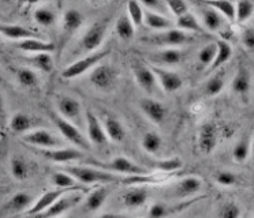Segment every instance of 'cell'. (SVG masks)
Returning <instances> with one entry per match:
<instances>
[{
    "label": "cell",
    "instance_id": "cell-53",
    "mask_svg": "<svg viewBox=\"0 0 254 218\" xmlns=\"http://www.w3.org/2000/svg\"><path fill=\"white\" fill-rule=\"evenodd\" d=\"M99 218H126V217H125V216H121V214H115V213H107V214H103V216Z\"/></svg>",
    "mask_w": 254,
    "mask_h": 218
},
{
    "label": "cell",
    "instance_id": "cell-41",
    "mask_svg": "<svg viewBox=\"0 0 254 218\" xmlns=\"http://www.w3.org/2000/svg\"><path fill=\"white\" fill-rule=\"evenodd\" d=\"M254 12V3L250 0H241L235 3V21L238 23H245L249 21Z\"/></svg>",
    "mask_w": 254,
    "mask_h": 218
},
{
    "label": "cell",
    "instance_id": "cell-3",
    "mask_svg": "<svg viewBox=\"0 0 254 218\" xmlns=\"http://www.w3.org/2000/svg\"><path fill=\"white\" fill-rule=\"evenodd\" d=\"M93 166L111 172V173H119L125 174V176H144V174H149V169L141 166L138 164H135L131 160L127 157H116L112 158L111 161L103 163V161H93L92 163Z\"/></svg>",
    "mask_w": 254,
    "mask_h": 218
},
{
    "label": "cell",
    "instance_id": "cell-42",
    "mask_svg": "<svg viewBox=\"0 0 254 218\" xmlns=\"http://www.w3.org/2000/svg\"><path fill=\"white\" fill-rule=\"evenodd\" d=\"M183 166L182 160L179 158H168V160H161L153 164V168L159 173H177Z\"/></svg>",
    "mask_w": 254,
    "mask_h": 218
},
{
    "label": "cell",
    "instance_id": "cell-27",
    "mask_svg": "<svg viewBox=\"0 0 254 218\" xmlns=\"http://www.w3.org/2000/svg\"><path fill=\"white\" fill-rule=\"evenodd\" d=\"M144 23L146 26L155 30V32H166L174 27L172 22L170 18H167L166 15H161V14H156L152 11L145 10L144 15Z\"/></svg>",
    "mask_w": 254,
    "mask_h": 218
},
{
    "label": "cell",
    "instance_id": "cell-47",
    "mask_svg": "<svg viewBox=\"0 0 254 218\" xmlns=\"http://www.w3.org/2000/svg\"><path fill=\"white\" fill-rule=\"evenodd\" d=\"M216 44L210 43L208 45H205L204 48L199 51L198 54V61L201 63L202 65H209L213 63V60H215V56H216Z\"/></svg>",
    "mask_w": 254,
    "mask_h": 218
},
{
    "label": "cell",
    "instance_id": "cell-38",
    "mask_svg": "<svg viewBox=\"0 0 254 218\" xmlns=\"http://www.w3.org/2000/svg\"><path fill=\"white\" fill-rule=\"evenodd\" d=\"M51 181L55 185V188H79V187H83V185H79V183L72 176L63 172V170L54 172L51 174Z\"/></svg>",
    "mask_w": 254,
    "mask_h": 218
},
{
    "label": "cell",
    "instance_id": "cell-22",
    "mask_svg": "<svg viewBox=\"0 0 254 218\" xmlns=\"http://www.w3.org/2000/svg\"><path fill=\"white\" fill-rule=\"evenodd\" d=\"M201 18H202V26L205 30H208L210 33H219L221 32L224 26H226V19L223 16L215 11L213 8H210L208 5H205L204 3H201Z\"/></svg>",
    "mask_w": 254,
    "mask_h": 218
},
{
    "label": "cell",
    "instance_id": "cell-33",
    "mask_svg": "<svg viewBox=\"0 0 254 218\" xmlns=\"http://www.w3.org/2000/svg\"><path fill=\"white\" fill-rule=\"evenodd\" d=\"M108 194H110V190L107 187H99V188L92 191L88 195V198H86V202H85L86 209H88L89 212L99 210L100 207L104 205V202L107 201Z\"/></svg>",
    "mask_w": 254,
    "mask_h": 218
},
{
    "label": "cell",
    "instance_id": "cell-37",
    "mask_svg": "<svg viewBox=\"0 0 254 218\" xmlns=\"http://www.w3.org/2000/svg\"><path fill=\"white\" fill-rule=\"evenodd\" d=\"M141 145L145 152L149 153V154H157L161 150L163 146V139L157 132L149 131V132H145L142 139H141Z\"/></svg>",
    "mask_w": 254,
    "mask_h": 218
},
{
    "label": "cell",
    "instance_id": "cell-18",
    "mask_svg": "<svg viewBox=\"0 0 254 218\" xmlns=\"http://www.w3.org/2000/svg\"><path fill=\"white\" fill-rule=\"evenodd\" d=\"M231 89L234 94L239 98H242L245 103L249 101V94H250V89H252V75H250V71L246 67L241 65L238 68L237 74L232 79Z\"/></svg>",
    "mask_w": 254,
    "mask_h": 218
},
{
    "label": "cell",
    "instance_id": "cell-6",
    "mask_svg": "<svg viewBox=\"0 0 254 218\" xmlns=\"http://www.w3.org/2000/svg\"><path fill=\"white\" fill-rule=\"evenodd\" d=\"M190 40L189 33H185L179 30L177 27H172L170 30L166 32L156 33L153 36H148V37L142 38V41L146 43L148 45H153V47H161V48H177L179 45L186 44Z\"/></svg>",
    "mask_w": 254,
    "mask_h": 218
},
{
    "label": "cell",
    "instance_id": "cell-48",
    "mask_svg": "<svg viewBox=\"0 0 254 218\" xmlns=\"http://www.w3.org/2000/svg\"><path fill=\"white\" fill-rule=\"evenodd\" d=\"M216 183L221 187H234L238 184V176L235 173H232L230 170H221L217 172L215 176Z\"/></svg>",
    "mask_w": 254,
    "mask_h": 218
},
{
    "label": "cell",
    "instance_id": "cell-29",
    "mask_svg": "<svg viewBox=\"0 0 254 218\" xmlns=\"http://www.w3.org/2000/svg\"><path fill=\"white\" fill-rule=\"evenodd\" d=\"M33 205V198L28 192H17L8 199L6 203V209L8 213H21L26 209H30Z\"/></svg>",
    "mask_w": 254,
    "mask_h": 218
},
{
    "label": "cell",
    "instance_id": "cell-11",
    "mask_svg": "<svg viewBox=\"0 0 254 218\" xmlns=\"http://www.w3.org/2000/svg\"><path fill=\"white\" fill-rule=\"evenodd\" d=\"M39 154H41L45 160L56 164L75 163L83 158V152L74 149V147H58V149H40Z\"/></svg>",
    "mask_w": 254,
    "mask_h": 218
},
{
    "label": "cell",
    "instance_id": "cell-45",
    "mask_svg": "<svg viewBox=\"0 0 254 218\" xmlns=\"http://www.w3.org/2000/svg\"><path fill=\"white\" fill-rule=\"evenodd\" d=\"M17 81L19 85L26 89H34L39 85V76L34 71L29 68H19L17 71Z\"/></svg>",
    "mask_w": 254,
    "mask_h": 218
},
{
    "label": "cell",
    "instance_id": "cell-23",
    "mask_svg": "<svg viewBox=\"0 0 254 218\" xmlns=\"http://www.w3.org/2000/svg\"><path fill=\"white\" fill-rule=\"evenodd\" d=\"M202 188V181L195 176H189L185 177L181 181H178L177 184L174 185V195L175 198H190L198 194Z\"/></svg>",
    "mask_w": 254,
    "mask_h": 218
},
{
    "label": "cell",
    "instance_id": "cell-12",
    "mask_svg": "<svg viewBox=\"0 0 254 218\" xmlns=\"http://www.w3.org/2000/svg\"><path fill=\"white\" fill-rule=\"evenodd\" d=\"M85 120H86V130H88V141L90 142V145L105 146L110 139H108V136L105 134L104 125L100 123L97 116L92 110H86Z\"/></svg>",
    "mask_w": 254,
    "mask_h": 218
},
{
    "label": "cell",
    "instance_id": "cell-1",
    "mask_svg": "<svg viewBox=\"0 0 254 218\" xmlns=\"http://www.w3.org/2000/svg\"><path fill=\"white\" fill-rule=\"evenodd\" d=\"M63 172H66L81 184H110L119 181V174H114L97 166H81V165H70L63 166Z\"/></svg>",
    "mask_w": 254,
    "mask_h": 218
},
{
    "label": "cell",
    "instance_id": "cell-57",
    "mask_svg": "<svg viewBox=\"0 0 254 218\" xmlns=\"http://www.w3.org/2000/svg\"><path fill=\"white\" fill-rule=\"evenodd\" d=\"M62 218H64V217H62Z\"/></svg>",
    "mask_w": 254,
    "mask_h": 218
},
{
    "label": "cell",
    "instance_id": "cell-51",
    "mask_svg": "<svg viewBox=\"0 0 254 218\" xmlns=\"http://www.w3.org/2000/svg\"><path fill=\"white\" fill-rule=\"evenodd\" d=\"M172 213L170 206H167L164 203H155L152 205L148 213V218H166Z\"/></svg>",
    "mask_w": 254,
    "mask_h": 218
},
{
    "label": "cell",
    "instance_id": "cell-44",
    "mask_svg": "<svg viewBox=\"0 0 254 218\" xmlns=\"http://www.w3.org/2000/svg\"><path fill=\"white\" fill-rule=\"evenodd\" d=\"M250 139L248 136H243L241 141L232 149V158L237 163H245L250 156Z\"/></svg>",
    "mask_w": 254,
    "mask_h": 218
},
{
    "label": "cell",
    "instance_id": "cell-56",
    "mask_svg": "<svg viewBox=\"0 0 254 218\" xmlns=\"http://www.w3.org/2000/svg\"><path fill=\"white\" fill-rule=\"evenodd\" d=\"M0 40H1V36H0Z\"/></svg>",
    "mask_w": 254,
    "mask_h": 218
},
{
    "label": "cell",
    "instance_id": "cell-9",
    "mask_svg": "<svg viewBox=\"0 0 254 218\" xmlns=\"http://www.w3.org/2000/svg\"><path fill=\"white\" fill-rule=\"evenodd\" d=\"M72 191H83V192H86L88 188L86 187H79V188H55V190L47 191V192H44L43 195L40 196L37 201L34 202L30 209H28L26 214L28 216H37L40 213L47 210L58 199H61L62 196L66 195L68 192H72Z\"/></svg>",
    "mask_w": 254,
    "mask_h": 218
},
{
    "label": "cell",
    "instance_id": "cell-28",
    "mask_svg": "<svg viewBox=\"0 0 254 218\" xmlns=\"http://www.w3.org/2000/svg\"><path fill=\"white\" fill-rule=\"evenodd\" d=\"M104 130L107 136H108V139L112 142H116V143H119V142H122L126 138V131H125L123 124L116 117L110 116V114L105 116Z\"/></svg>",
    "mask_w": 254,
    "mask_h": 218
},
{
    "label": "cell",
    "instance_id": "cell-19",
    "mask_svg": "<svg viewBox=\"0 0 254 218\" xmlns=\"http://www.w3.org/2000/svg\"><path fill=\"white\" fill-rule=\"evenodd\" d=\"M185 52L181 49L177 48H164L157 51V52H152L148 56L150 61H153L155 64L164 65V67H171V65H177L182 63L185 59Z\"/></svg>",
    "mask_w": 254,
    "mask_h": 218
},
{
    "label": "cell",
    "instance_id": "cell-36",
    "mask_svg": "<svg viewBox=\"0 0 254 218\" xmlns=\"http://www.w3.org/2000/svg\"><path fill=\"white\" fill-rule=\"evenodd\" d=\"M116 34L118 37L123 40V41H128L134 37L135 34V26L133 25V22L130 21V18L127 15H121L116 21Z\"/></svg>",
    "mask_w": 254,
    "mask_h": 218
},
{
    "label": "cell",
    "instance_id": "cell-20",
    "mask_svg": "<svg viewBox=\"0 0 254 218\" xmlns=\"http://www.w3.org/2000/svg\"><path fill=\"white\" fill-rule=\"evenodd\" d=\"M139 108L144 112V114L148 119L155 123V124H161L167 117V108L157 100L153 98H144L139 103Z\"/></svg>",
    "mask_w": 254,
    "mask_h": 218
},
{
    "label": "cell",
    "instance_id": "cell-26",
    "mask_svg": "<svg viewBox=\"0 0 254 218\" xmlns=\"http://www.w3.org/2000/svg\"><path fill=\"white\" fill-rule=\"evenodd\" d=\"M0 36H4V37L15 40V41H21V40H26V38H39L37 33L32 32L26 27L19 26V25H10V23H0Z\"/></svg>",
    "mask_w": 254,
    "mask_h": 218
},
{
    "label": "cell",
    "instance_id": "cell-2",
    "mask_svg": "<svg viewBox=\"0 0 254 218\" xmlns=\"http://www.w3.org/2000/svg\"><path fill=\"white\" fill-rule=\"evenodd\" d=\"M50 117L67 142L72 143L74 146L79 147L81 150H90V147H92L90 142L74 123L62 117L61 114L56 113V112H50Z\"/></svg>",
    "mask_w": 254,
    "mask_h": 218
},
{
    "label": "cell",
    "instance_id": "cell-49",
    "mask_svg": "<svg viewBox=\"0 0 254 218\" xmlns=\"http://www.w3.org/2000/svg\"><path fill=\"white\" fill-rule=\"evenodd\" d=\"M220 218H241V207L234 202H227L220 209Z\"/></svg>",
    "mask_w": 254,
    "mask_h": 218
},
{
    "label": "cell",
    "instance_id": "cell-34",
    "mask_svg": "<svg viewBox=\"0 0 254 218\" xmlns=\"http://www.w3.org/2000/svg\"><path fill=\"white\" fill-rule=\"evenodd\" d=\"M10 172H11L12 177L18 181H23L30 176V166L26 163V160L19 156L11 158L10 161Z\"/></svg>",
    "mask_w": 254,
    "mask_h": 218
},
{
    "label": "cell",
    "instance_id": "cell-39",
    "mask_svg": "<svg viewBox=\"0 0 254 218\" xmlns=\"http://www.w3.org/2000/svg\"><path fill=\"white\" fill-rule=\"evenodd\" d=\"M28 63L33 65L34 68L43 71V72H51L54 70V59L51 54H37L28 57Z\"/></svg>",
    "mask_w": 254,
    "mask_h": 218
},
{
    "label": "cell",
    "instance_id": "cell-40",
    "mask_svg": "<svg viewBox=\"0 0 254 218\" xmlns=\"http://www.w3.org/2000/svg\"><path fill=\"white\" fill-rule=\"evenodd\" d=\"M226 86V79H224V72H217L210 78L209 81L205 85V94L209 97L219 96L223 89Z\"/></svg>",
    "mask_w": 254,
    "mask_h": 218
},
{
    "label": "cell",
    "instance_id": "cell-31",
    "mask_svg": "<svg viewBox=\"0 0 254 218\" xmlns=\"http://www.w3.org/2000/svg\"><path fill=\"white\" fill-rule=\"evenodd\" d=\"M216 56L215 60H213V63L210 64L209 71H215L217 68H220L221 65H224L228 61V60L231 59L232 56V48L230 44L227 43V41H217L216 43Z\"/></svg>",
    "mask_w": 254,
    "mask_h": 218
},
{
    "label": "cell",
    "instance_id": "cell-7",
    "mask_svg": "<svg viewBox=\"0 0 254 218\" xmlns=\"http://www.w3.org/2000/svg\"><path fill=\"white\" fill-rule=\"evenodd\" d=\"M83 199V191H72L66 195H63L61 199H58L55 203H52L47 210L37 214V218H58L62 214L68 212L70 209L75 207L81 203Z\"/></svg>",
    "mask_w": 254,
    "mask_h": 218
},
{
    "label": "cell",
    "instance_id": "cell-25",
    "mask_svg": "<svg viewBox=\"0 0 254 218\" xmlns=\"http://www.w3.org/2000/svg\"><path fill=\"white\" fill-rule=\"evenodd\" d=\"M36 124V120L22 112H18L10 119V130L12 134L17 135H26L30 131H33V127Z\"/></svg>",
    "mask_w": 254,
    "mask_h": 218
},
{
    "label": "cell",
    "instance_id": "cell-8",
    "mask_svg": "<svg viewBox=\"0 0 254 218\" xmlns=\"http://www.w3.org/2000/svg\"><path fill=\"white\" fill-rule=\"evenodd\" d=\"M89 81L96 89L110 92L118 83V71L111 64L96 65L89 75Z\"/></svg>",
    "mask_w": 254,
    "mask_h": 218
},
{
    "label": "cell",
    "instance_id": "cell-35",
    "mask_svg": "<svg viewBox=\"0 0 254 218\" xmlns=\"http://www.w3.org/2000/svg\"><path fill=\"white\" fill-rule=\"evenodd\" d=\"M33 19L36 23H39L40 26L51 27L56 23L58 16H56V12L52 8H48V7H37L33 11Z\"/></svg>",
    "mask_w": 254,
    "mask_h": 218
},
{
    "label": "cell",
    "instance_id": "cell-17",
    "mask_svg": "<svg viewBox=\"0 0 254 218\" xmlns=\"http://www.w3.org/2000/svg\"><path fill=\"white\" fill-rule=\"evenodd\" d=\"M133 68L134 76H135V81L138 83L139 86L142 87V90L149 94H153L156 90V85H157V79H156L155 74L150 67H146L142 63L135 61L131 64Z\"/></svg>",
    "mask_w": 254,
    "mask_h": 218
},
{
    "label": "cell",
    "instance_id": "cell-55",
    "mask_svg": "<svg viewBox=\"0 0 254 218\" xmlns=\"http://www.w3.org/2000/svg\"><path fill=\"white\" fill-rule=\"evenodd\" d=\"M250 154H252V157L254 160V136L253 139H252V143H250Z\"/></svg>",
    "mask_w": 254,
    "mask_h": 218
},
{
    "label": "cell",
    "instance_id": "cell-13",
    "mask_svg": "<svg viewBox=\"0 0 254 218\" xmlns=\"http://www.w3.org/2000/svg\"><path fill=\"white\" fill-rule=\"evenodd\" d=\"M85 16L75 8H70L64 12L63 15V22H62V37L61 43H67L70 38L72 37V34L81 29Z\"/></svg>",
    "mask_w": 254,
    "mask_h": 218
},
{
    "label": "cell",
    "instance_id": "cell-21",
    "mask_svg": "<svg viewBox=\"0 0 254 218\" xmlns=\"http://www.w3.org/2000/svg\"><path fill=\"white\" fill-rule=\"evenodd\" d=\"M15 47L19 51L28 52V54H52V52H55L56 44L48 43L41 38H26V40L17 41Z\"/></svg>",
    "mask_w": 254,
    "mask_h": 218
},
{
    "label": "cell",
    "instance_id": "cell-52",
    "mask_svg": "<svg viewBox=\"0 0 254 218\" xmlns=\"http://www.w3.org/2000/svg\"><path fill=\"white\" fill-rule=\"evenodd\" d=\"M242 44L248 49H254V27H246L242 32Z\"/></svg>",
    "mask_w": 254,
    "mask_h": 218
},
{
    "label": "cell",
    "instance_id": "cell-54",
    "mask_svg": "<svg viewBox=\"0 0 254 218\" xmlns=\"http://www.w3.org/2000/svg\"><path fill=\"white\" fill-rule=\"evenodd\" d=\"M3 116H4V101H3V98L0 96V120L3 119Z\"/></svg>",
    "mask_w": 254,
    "mask_h": 218
},
{
    "label": "cell",
    "instance_id": "cell-32",
    "mask_svg": "<svg viewBox=\"0 0 254 218\" xmlns=\"http://www.w3.org/2000/svg\"><path fill=\"white\" fill-rule=\"evenodd\" d=\"M204 4L217 11L226 21L235 22V3L226 0H215V1H204Z\"/></svg>",
    "mask_w": 254,
    "mask_h": 218
},
{
    "label": "cell",
    "instance_id": "cell-43",
    "mask_svg": "<svg viewBox=\"0 0 254 218\" xmlns=\"http://www.w3.org/2000/svg\"><path fill=\"white\" fill-rule=\"evenodd\" d=\"M127 14L130 21L133 22L134 26H141L144 23V15H145V8L139 1L135 0H130L127 3Z\"/></svg>",
    "mask_w": 254,
    "mask_h": 218
},
{
    "label": "cell",
    "instance_id": "cell-16",
    "mask_svg": "<svg viewBox=\"0 0 254 218\" xmlns=\"http://www.w3.org/2000/svg\"><path fill=\"white\" fill-rule=\"evenodd\" d=\"M217 125L212 121H206L199 128L198 147L202 154H210L217 145Z\"/></svg>",
    "mask_w": 254,
    "mask_h": 218
},
{
    "label": "cell",
    "instance_id": "cell-24",
    "mask_svg": "<svg viewBox=\"0 0 254 218\" xmlns=\"http://www.w3.org/2000/svg\"><path fill=\"white\" fill-rule=\"evenodd\" d=\"M148 198H149V194L145 187H133L122 195V201L126 207L138 209L148 202Z\"/></svg>",
    "mask_w": 254,
    "mask_h": 218
},
{
    "label": "cell",
    "instance_id": "cell-14",
    "mask_svg": "<svg viewBox=\"0 0 254 218\" xmlns=\"http://www.w3.org/2000/svg\"><path fill=\"white\" fill-rule=\"evenodd\" d=\"M150 68L153 71L156 79L159 81L161 89L164 92L174 93L178 92L182 87V78L177 72H174L171 70H167V68H163V67H157V65H152Z\"/></svg>",
    "mask_w": 254,
    "mask_h": 218
},
{
    "label": "cell",
    "instance_id": "cell-5",
    "mask_svg": "<svg viewBox=\"0 0 254 218\" xmlns=\"http://www.w3.org/2000/svg\"><path fill=\"white\" fill-rule=\"evenodd\" d=\"M110 52V49H105V51H100V52H94V54L83 56L81 59H78L77 61L67 65L62 72V76L64 79H74V78L81 76L85 72H88L89 70H93L96 65H99Z\"/></svg>",
    "mask_w": 254,
    "mask_h": 218
},
{
    "label": "cell",
    "instance_id": "cell-30",
    "mask_svg": "<svg viewBox=\"0 0 254 218\" xmlns=\"http://www.w3.org/2000/svg\"><path fill=\"white\" fill-rule=\"evenodd\" d=\"M177 29L182 30V32L188 33H199V34H204L206 30L202 26V23L195 18V16L191 14V12H188L185 15L177 18Z\"/></svg>",
    "mask_w": 254,
    "mask_h": 218
},
{
    "label": "cell",
    "instance_id": "cell-4",
    "mask_svg": "<svg viewBox=\"0 0 254 218\" xmlns=\"http://www.w3.org/2000/svg\"><path fill=\"white\" fill-rule=\"evenodd\" d=\"M107 32H108V19H103V21H97L93 23L81 38L79 45H78V52L89 54H94L96 49L104 41Z\"/></svg>",
    "mask_w": 254,
    "mask_h": 218
},
{
    "label": "cell",
    "instance_id": "cell-46",
    "mask_svg": "<svg viewBox=\"0 0 254 218\" xmlns=\"http://www.w3.org/2000/svg\"><path fill=\"white\" fill-rule=\"evenodd\" d=\"M166 3L168 12H171L172 15H175L177 18L190 12V5L185 0H168Z\"/></svg>",
    "mask_w": 254,
    "mask_h": 218
},
{
    "label": "cell",
    "instance_id": "cell-15",
    "mask_svg": "<svg viewBox=\"0 0 254 218\" xmlns=\"http://www.w3.org/2000/svg\"><path fill=\"white\" fill-rule=\"evenodd\" d=\"M58 110L62 117H64L74 124L79 123L82 119V107L77 98L68 97V96L61 97L58 101Z\"/></svg>",
    "mask_w": 254,
    "mask_h": 218
},
{
    "label": "cell",
    "instance_id": "cell-10",
    "mask_svg": "<svg viewBox=\"0 0 254 218\" xmlns=\"http://www.w3.org/2000/svg\"><path fill=\"white\" fill-rule=\"evenodd\" d=\"M22 139L30 146L44 149V150L58 149V147H62V143H63L58 136L51 134L50 131L45 128H37V130L30 131L29 134L22 136Z\"/></svg>",
    "mask_w": 254,
    "mask_h": 218
},
{
    "label": "cell",
    "instance_id": "cell-50",
    "mask_svg": "<svg viewBox=\"0 0 254 218\" xmlns=\"http://www.w3.org/2000/svg\"><path fill=\"white\" fill-rule=\"evenodd\" d=\"M145 10L152 11V12H156V14H161L164 15V12L168 11L167 8L166 1H160V0H144V1H139Z\"/></svg>",
    "mask_w": 254,
    "mask_h": 218
}]
</instances>
